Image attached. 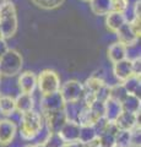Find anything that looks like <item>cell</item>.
I'll return each mask as SVG.
<instances>
[{"label": "cell", "instance_id": "4fadbf2b", "mask_svg": "<svg viewBox=\"0 0 141 147\" xmlns=\"http://www.w3.org/2000/svg\"><path fill=\"white\" fill-rule=\"evenodd\" d=\"M133 75H134L133 65H131V60H129V59H124L121 61L113 64V76L115 77L118 82L121 84V82L128 80Z\"/></svg>", "mask_w": 141, "mask_h": 147}, {"label": "cell", "instance_id": "603a6c76", "mask_svg": "<svg viewBox=\"0 0 141 147\" xmlns=\"http://www.w3.org/2000/svg\"><path fill=\"white\" fill-rule=\"evenodd\" d=\"M126 96H128V93H126L124 86H123L120 82L114 84V85H109V98L115 99L121 103L123 99H124Z\"/></svg>", "mask_w": 141, "mask_h": 147}, {"label": "cell", "instance_id": "7a4b0ae2", "mask_svg": "<svg viewBox=\"0 0 141 147\" xmlns=\"http://www.w3.org/2000/svg\"><path fill=\"white\" fill-rule=\"evenodd\" d=\"M44 129V120L42 113L38 110H30L27 113L21 114L20 119V132L24 140L33 141L36 140L42 130Z\"/></svg>", "mask_w": 141, "mask_h": 147}, {"label": "cell", "instance_id": "ffe728a7", "mask_svg": "<svg viewBox=\"0 0 141 147\" xmlns=\"http://www.w3.org/2000/svg\"><path fill=\"white\" fill-rule=\"evenodd\" d=\"M140 107H141L140 97H138V96L128 94L124 99H123V102H121L123 112H128V113L136 114V113H140Z\"/></svg>", "mask_w": 141, "mask_h": 147}, {"label": "cell", "instance_id": "f1b7e54d", "mask_svg": "<svg viewBox=\"0 0 141 147\" xmlns=\"http://www.w3.org/2000/svg\"><path fill=\"white\" fill-rule=\"evenodd\" d=\"M9 48H7V45H6V42H5V39H0V58H1V55L6 52Z\"/></svg>", "mask_w": 141, "mask_h": 147}, {"label": "cell", "instance_id": "7c38bea8", "mask_svg": "<svg viewBox=\"0 0 141 147\" xmlns=\"http://www.w3.org/2000/svg\"><path fill=\"white\" fill-rule=\"evenodd\" d=\"M115 34H117V38H118V42L124 44L126 48L138 44L139 37L136 36V33L134 32L130 22H125V24L115 32Z\"/></svg>", "mask_w": 141, "mask_h": 147}, {"label": "cell", "instance_id": "ac0fdd59", "mask_svg": "<svg viewBox=\"0 0 141 147\" xmlns=\"http://www.w3.org/2000/svg\"><path fill=\"white\" fill-rule=\"evenodd\" d=\"M90 7L96 16L107 15L112 11V3L113 0H90Z\"/></svg>", "mask_w": 141, "mask_h": 147}, {"label": "cell", "instance_id": "30bf717a", "mask_svg": "<svg viewBox=\"0 0 141 147\" xmlns=\"http://www.w3.org/2000/svg\"><path fill=\"white\" fill-rule=\"evenodd\" d=\"M80 124L76 121L67 120L64 126L58 132V136L61 139L64 144H72V142H79V135H80Z\"/></svg>", "mask_w": 141, "mask_h": 147}, {"label": "cell", "instance_id": "9a60e30c", "mask_svg": "<svg viewBox=\"0 0 141 147\" xmlns=\"http://www.w3.org/2000/svg\"><path fill=\"white\" fill-rule=\"evenodd\" d=\"M15 108L16 112L20 114L27 113L30 110L34 109V98L33 94L27 93H19L15 97Z\"/></svg>", "mask_w": 141, "mask_h": 147}, {"label": "cell", "instance_id": "8992f818", "mask_svg": "<svg viewBox=\"0 0 141 147\" xmlns=\"http://www.w3.org/2000/svg\"><path fill=\"white\" fill-rule=\"evenodd\" d=\"M43 120H44V127L49 134H58L60 129L64 126V124L67 121L64 110H57V112H49L44 113Z\"/></svg>", "mask_w": 141, "mask_h": 147}, {"label": "cell", "instance_id": "d6986e66", "mask_svg": "<svg viewBox=\"0 0 141 147\" xmlns=\"http://www.w3.org/2000/svg\"><path fill=\"white\" fill-rule=\"evenodd\" d=\"M16 112L15 108V98L9 94H3L0 98V115L9 118L12 113Z\"/></svg>", "mask_w": 141, "mask_h": 147}, {"label": "cell", "instance_id": "2e32d148", "mask_svg": "<svg viewBox=\"0 0 141 147\" xmlns=\"http://www.w3.org/2000/svg\"><path fill=\"white\" fill-rule=\"evenodd\" d=\"M107 55H108L109 61L112 64H115L118 61H121V60H124V59H126L128 48H126L124 44H121L120 42L112 43L107 50Z\"/></svg>", "mask_w": 141, "mask_h": 147}, {"label": "cell", "instance_id": "52a82bcc", "mask_svg": "<svg viewBox=\"0 0 141 147\" xmlns=\"http://www.w3.org/2000/svg\"><path fill=\"white\" fill-rule=\"evenodd\" d=\"M65 102L63 97L60 96L59 92L52 94H47V96H42L40 97V102H39V107H40V113H49V112H57V110H61L64 108Z\"/></svg>", "mask_w": 141, "mask_h": 147}, {"label": "cell", "instance_id": "f546056e", "mask_svg": "<svg viewBox=\"0 0 141 147\" xmlns=\"http://www.w3.org/2000/svg\"><path fill=\"white\" fill-rule=\"evenodd\" d=\"M60 147H84L80 142H72V144H63Z\"/></svg>", "mask_w": 141, "mask_h": 147}, {"label": "cell", "instance_id": "4dcf8cb0", "mask_svg": "<svg viewBox=\"0 0 141 147\" xmlns=\"http://www.w3.org/2000/svg\"><path fill=\"white\" fill-rule=\"evenodd\" d=\"M25 147H44L43 144H31V145H27Z\"/></svg>", "mask_w": 141, "mask_h": 147}, {"label": "cell", "instance_id": "7402d4cb", "mask_svg": "<svg viewBox=\"0 0 141 147\" xmlns=\"http://www.w3.org/2000/svg\"><path fill=\"white\" fill-rule=\"evenodd\" d=\"M97 132L93 126H81L80 129V135H79V142L81 145H88L97 139Z\"/></svg>", "mask_w": 141, "mask_h": 147}, {"label": "cell", "instance_id": "5b68a950", "mask_svg": "<svg viewBox=\"0 0 141 147\" xmlns=\"http://www.w3.org/2000/svg\"><path fill=\"white\" fill-rule=\"evenodd\" d=\"M59 93L65 103L80 102L84 94V85L77 80H69L60 86Z\"/></svg>", "mask_w": 141, "mask_h": 147}, {"label": "cell", "instance_id": "d4e9b609", "mask_svg": "<svg viewBox=\"0 0 141 147\" xmlns=\"http://www.w3.org/2000/svg\"><path fill=\"white\" fill-rule=\"evenodd\" d=\"M36 6H38L44 10H53L57 9L64 3V0H31Z\"/></svg>", "mask_w": 141, "mask_h": 147}, {"label": "cell", "instance_id": "44dd1931", "mask_svg": "<svg viewBox=\"0 0 141 147\" xmlns=\"http://www.w3.org/2000/svg\"><path fill=\"white\" fill-rule=\"evenodd\" d=\"M121 85L124 86V88H125L128 94H133V96H138V97H140V90H141L140 76H138V75L130 76L128 80L121 82Z\"/></svg>", "mask_w": 141, "mask_h": 147}, {"label": "cell", "instance_id": "8fae6325", "mask_svg": "<svg viewBox=\"0 0 141 147\" xmlns=\"http://www.w3.org/2000/svg\"><path fill=\"white\" fill-rule=\"evenodd\" d=\"M115 125L119 130L133 131L135 127H140V113H128L123 112L115 120Z\"/></svg>", "mask_w": 141, "mask_h": 147}, {"label": "cell", "instance_id": "d6a6232c", "mask_svg": "<svg viewBox=\"0 0 141 147\" xmlns=\"http://www.w3.org/2000/svg\"><path fill=\"white\" fill-rule=\"evenodd\" d=\"M0 39H3V38H1V33H0Z\"/></svg>", "mask_w": 141, "mask_h": 147}, {"label": "cell", "instance_id": "cb8c5ba5", "mask_svg": "<svg viewBox=\"0 0 141 147\" xmlns=\"http://www.w3.org/2000/svg\"><path fill=\"white\" fill-rule=\"evenodd\" d=\"M130 144H131V131L119 130L117 132L114 147H130Z\"/></svg>", "mask_w": 141, "mask_h": 147}, {"label": "cell", "instance_id": "83f0119b", "mask_svg": "<svg viewBox=\"0 0 141 147\" xmlns=\"http://www.w3.org/2000/svg\"><path fill=\"white\" fill-rule=\"evenodd\" d=\"M131 65H133V71H134V75H138L140 76V70H141V59L139 58H135L131 60Z\"/></svg>", "mask_w": 141, "mask_h": 147}, {"label": "cell", "instance_id": "ba28073f", "mask_svg": "<svg viewBox=\"0 0 141 147\" xmlns=\"http://www.w3.org/2000/svg\"><path fill=\"white\" fill-rule=\"evenodd\" d=\"M17 132V125L10 119H0V146H9L12 144Z\"/></svg>", "mask_w": 141, "mask_h": 147}, {"label": "cell", "instance_id": "d590c367", "mask_svg": "<svg viewBox=\"0 0 141 147\" xmlns=\"http://www.w3.org/2000/svg\"><path fill=\"white\" fill-rule=\"evenodd\" d=\"M0 119H1V118H0Z\"/></svg>", "mask_w": 141, "mask_h": 147}, {"label": "cell", "instance_id": "484cf974", "mask_svg": "<svg viewBox=\"0 0 141 147\" xmlns=\"http://www.w3.org/2000/svg\"><path fill=\"white\" fill-rule=\"evenodd\" d=\"M129 0H113L112 3V11L117 12H123L124 13L129 9Z\"/></svg>", "mask_w": 141, "mask_h": 147}, {"label": "cell", "instance_id": "277c9868", "mask_svg": "<svg viewBox=\"0 0 141 147\" xmlns=\"http://www.w3.org/2000/svg\"><path fill=\"white\" fill-rule=\"evenodd\" d=\"M60 86V77L54 70L45 69V70L40 71L37 76V88L40 96H47L59 92Z\"/></svg>", "mask_w": 141, "mask_h": 147}, {"label": "cell", "instance_id": "3957f363", "mask_svg": "<svg viewBox=\"0 0 141 147\" xmlns=\"http://www.w3.org/2000/svg\"><path fill=\"white\" fill-rule=\"evenodd\" d=\"M24 59L22 55L15 49L9 48L0 58V76L13 77L21 72Z\"/></svg>", "mask_w": 141, "mask_h": 147}, {"label": "cell", "instance_id": "9c48e42d", "mask_svg": "<svg viewBox=\"0 0 141 147\" xmlns=\"http://www.w3.org/2000/svg\"><path fill=\"white\" fill-rule=\"evenodd\" d=\"M17 88L20 90V93L33 94V92L37 88V76L32 71H25L17 77Z\"/></svg>", "mask_w": 141, "mask_h": 147}, {"label": "cell", "instance_id": "836d02e7", "mask_svg": "<svg viewBox=\"0 0 141 147\" xmlns=\"http://www.w3.org/2000/svg\"><path fill=\"white\" fill-rule=\"evenodd\" d=\"M0 82H1V76H0Z\"/></svg>", "mask_w": 141, "mask_h": 147}, {"label": "cell", "instance_id": "4316f807", "mask_svg": "<svg viewBox=\"0 0 141 147\" xmlns=\"http://www.w3.org/2000/svg\"><path fill=\"white\" fill-rule=\"evenodd\" d=\"M141 135H140V127H135L131 131V144L130 147H140Z\"/></svg>", "mask_w": 141, "mask_h": 147}, {"label": "cell", "instance_id": "e575fe53", "mask_svg": "<svg viewBox=\"0 0 141 147\" xmlns=\"http://www.w3.org/2000/svg\"><path fill=\"white\" fill-rule=\"evenodd\" d=\"M84 1H90V0H84Z\"/></svg>", "mask_w": 141, "mask_h": 147}, {"label": "cell", "instance_id": "1f68e13d", "mask_svg": "<svg viewBox=\"0 0 141 147\" xmlns=\"http://www.w3.org/2000/svg\"><path fill=\"white\" fill-rule=\"evenodd\" d=\"M1 96H3V93H1V92H0V98H1Z\"/></svg>", "mask_w": 141, "mask_h": 147}, {"label": "cell", "instance_id": "e0dca14e", "mask_svg": "<svg viewBox=\"0 0 141 147\" xmlns=\"http://www.w3.org/2000/svg\"><path fill=\"white\" fill-rule=\"evenodd\" d=\"M125 22H126V18L123 12L111 11L106 15V27L109 32H113V33H115Z\"/></svg>", "mask_w": 141, "mask_h": 147}, {"label": "cell", "instance_id": "5bb4252c", "mask_svg": "<svg viewBox=\"0 0 141 147\" xmlns=\"http://www.w3.org/2000/svg\"><path fill=\"white\" fill-rule=\"evenodd\" d=\"M104 105V118L107 119V121L109 123H115L118 117L123 113V108H121V103L118 102L115 99L108 98L106 102L103 103Z\"/></svg>", "mask_w": 141, "mask_h": 147}, {"label": "cell", "instance_id": "6da1fadb", "mask_svg": "<svg viewBox=\"0 0 141 147\" xmlns=\"http://www.w3.org/2000/svg\"><path fill=\"white\" fill-rule=\"evenodd\" d=\"M19 20L15 4L10 0L0 3V33L3 39H9L17 32Z\"/></svg>", "mask_w": 141, "mask_h": 147}]
</instances>
